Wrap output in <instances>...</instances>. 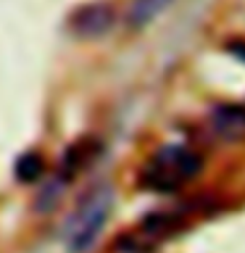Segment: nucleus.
I'll list each match as a JSON object with an SVG mask.
<instances>
[{
    "label": "nucleus",
    "mask_w": 245,
    "mask_h": 253,
    "mask_svg": "<svg viewBox=\"0 0 245 253\" xmlns=\"http://www.w3.org/2000/svg\"><path fill=\"white\" fill-rule=\"evenodd\" d=\"M213 129L227 140H237L245 134V108L243 106H219L213 111Z\"/></svg>",
    "instance_id": "obj_5"
},
{
    "label": "nucleus",
    "mask_w": 245,
    "mask_h": 253,
    "mask_svg": "<svg viewBox=\"0 0 245 253\" xmlns=\"http://www.w3.org/2000/svg\"><path fill=\"white\" fill-rule=\"evenodd\" d=\"M42 169H45V158L40 156V153H35V150L24 153L19 161H16V166H13L16 179H19V182H27V185H29V182H35V179H40Z\"/></svg>",
    "instance_id": "obj_7"
},
{
    "label": "nucleus",
    "mask_w": 245,
    "mask_h": 253,
    "mask_svg": "<svg viewBox=\"0 0 245 253\" xmlns=\"http://www.w3.org/2000/svg\"><path fill=\"white\" fill-rule=\"evenodd\" d=\"M100 153V142L95 137H82L74 140L66 148V153L61 158V179H71L79 171H84L87 166L95 161V156Z\"/></svg>",
    "instance_id": "obj_4"
},
{
    "label": "nucleus",
    "mask_w": 245,
    "mask_h": 253,
    "mask_svg": "<svg viewBox=\"0 0 245 253\" xmlns=\"http://www.w3.org/2000/svg\"><path fill=\"white\" fill-rule=\"evenodd\" d=\"M114 24H116V11L108 3H87L71 13L69 29L82 40H95L111 32Z\"/></svg>",
    "instance_id": "obj_3"
},
{
    "label": "nucleus",
    "mask_w": 245,
    "mask_h": 253,
    "mask_svg": "<svg viewBox=\"0 0 245 253\" xmlns=\"http://www.w3.org/2000/svg\"><path fill=\"white\" fill-rule=\"evenodd\" d=\"M174 0H132L129 11H126V24L129 29H142L150 21H156Z\"/></svg>",
    "instance_id": "obj_6"
},
{
    "label": "nucleus",
    "mask_w": 245,
    "mask_h": 253,
    "mask_svg": "<svg viewBox=\"0 0 245 253\" xmlns=\"http://www.w3.org/2000/svg\"><path fill=\"white\" fill-rule=\"evenodd\" d=\"M111 209H114V187L111 185H95L90 193H84L66 221V248L71 253L90 251L106 227Z\"/></svg>",
    "instance_id": "obj_1"
},
{
    "label": "nucleus",
    "mask_w": 245,
    "mask_h": 253,
    "mask_svg": "<svg viewBox=\"0 0 245 253\" xmlns=\"http://www.w3.org/2000/svg\"><path fill=\"white\" fill-rule=\"evenodd\" d=\"M203 166V158L187 145H166L158 153L148 158V164L140 171L142 187L156 190V193H171L190 179L198 177Z\"/></svg>",
    "instance_id": "obj_2"
}]
</instances>
